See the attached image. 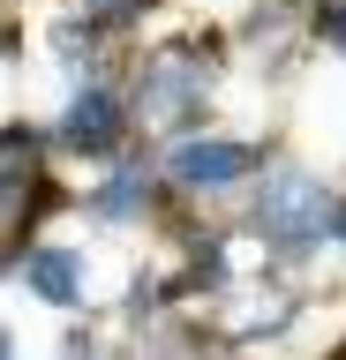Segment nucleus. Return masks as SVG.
I'll return each instance as SVG.
<instances>
[{"label": "nucleus", "mask_w": 346, "mask_h": 360, "mask_svg": "<svg viewBox=\"0 0 346 360\" xmlns=\"http://www.w3.org/2000/svg\"><path fill=\"white\" fill-rule=\"evenodd\" d=\"M256 233L271 248H286V255H301V248H316L323 233H331V195H323L316 173H301V165H278V173H264V188H256Z\"/></svg>", "instance_id": "obj_1"}, {"label": "nucleus", "mask_w": 346, "mask_h": 360, "mask_svg": "<svg viewBox=\"0 0 346 360\" xmlns=\"http://www.w3.org/2000/svg\"><path fill=\"white\" fill-rule=\"evenodd\" d=\"M204 90H211V60L204 53H196V45H159V53L143 60V75H136V112L151 128H173V120L196 112Z\"/></svg>", "instance_id": "obj_2"}, {"label": "nucleus", "mask_w": 346, "mask_h": 360, "mask_svg": "<svg viewBox=\"0 0 346 360\" xmlns=\"http://www.w3.org/2000/svg\"><path fill=\"white\" fill-rule=\"evenodd\" d=\"M121 135H128V105H121L106 83H75L68 105H61V150H75V158H106Z\"/></svg>", "instance_id": "obj_3"}, {"label": "nucleus", "mask_w": 346, "mask_h": 360, "mask_svg": "<svg viewBox=\"0 0 346 360\" xmlns=\"http://www.w3.org/2000/svg\"><path fill=\"white\" fill-rule=\"evenodd\" d=\"M166 173L181 180V188H233V180L256 173V150L233 143V135H181L173 158H166Z\"/></svg>", "instance_id": "obj_4"}, {"label": "nucleus", "mask_w": 346, "mask_h": 360, "mask_svg": "<svg viewBox=\"0 0 346 360\" xmlns=\"http://www.w3.org/2000/svg\"><path fill=\"white\" fill-rule=\"evenodd\" d=\"M23 285L46 308H83L91 300V263L75 248H23Z\"/></svg>", "instance_id": "obj_5"}, {"label": "nucleus", "mask_w": 346, "mask_h": 360, "mask_svg": "<svg viewBox=\"0 0 346 360\" xmlns=\"http://www.w3.org/2000/svg\"><path fill=\"white\" fill-rule=\"evenodd\" d=\"M143 195H151V173H143V165H113V180H106V188L91 195V210L121 225L128 210H143Z\"/></svg>", "instance_id": "obj_6"}, {"label": "nucleus", "mask_w": 346, "mask_h": 360, "mask_svg": "<svg viewBox=\"0 0 346 360\" xmlns=\"http://www.w3.org/2000/svg\"><path fill=\"white\" fill-rule=\"evenodd\" d=\"M316 38L323 45H346V0H331V8L316 15Z\"/></svg>", "instance_id": "obj_7"}, {"label": "nucleus", "mask_w": 346, "mask_h": 360, "mask_svg": "<svg viewBox=\"0 0 346 360\" xmlns=\"http://www.w3.org/2000/svg\"><path fill=\"white\" fill-rule=\"evenodd\" d=\"M0 360H16V330L8 323H0Z\"/></svg>", "instance_id": "obj_8"}]
</instances>
